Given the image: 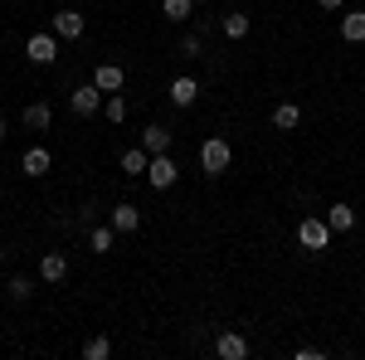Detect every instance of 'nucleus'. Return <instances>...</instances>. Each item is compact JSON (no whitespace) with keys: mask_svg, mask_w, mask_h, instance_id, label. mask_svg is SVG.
<instances>
[{"mask_svg":"<svg viewBox=\"0 0 365 360\" xmlns=\"http://www.w3.org/2000/svg\"><path fill=\"white\" fill-rule=\"evenodd\" d=\"M103 117H108V122H127V98H122V93H108V98H103Z\"/></svg>","mask_w":365,"mask_h":360,"instance_id":"nucleus-24","label":"nucleus"},{"mask_svg":"<svg viewBox=\"0 0 365 360\" xmlns=\"http://www.w3.org/2000/svg\"><path fill=\"white\" fill-rule=\"evenodd\" d=\"M175 180H180V166L170 161V151H166V156H151V166H146V185H151V190H170Z\"/></svg>","mask_w":365,"mask_h":360,"instance_id":"nucleus-5","label":"nucleus"},{"mask_svg":"<svg viewBox=\"0 0 365 360\" xmlns=\"http://www.w3.org/2000/svg\"><path fill=\"white\" fill-rule=\"evenodd\" d=\"M49 166H54V156L44 151V146H29L25 161H20V170H25L29 180H39V175H49Z\"/></svg>","mask_w":365,"mask_h":360,"instance_id":"nucleus-10","label":"nucleus"},{"mask_svg":"<svg viewBox=\"0 0 365 360\" xmlns=\"http://www.w3.org/2000/svg\"><path fill=\"white\" fill-rule=\"evenodd\" d=\"M93 83L103 88V93H122L127 88V73H122V63H98L93 68Z\"/></svg>","mask_w":365,"mask_h":360,"instance_id":"nucleus-7","label":"nucleus"},{"mask_svg":"<svg viewBox=\"0 0 365 360\" xmlns=\"http://www.w3.org/2000/svg\"><path fill=\"white\" fill-rule=\"evenodd\" d=\"M0 258H5V249H0Z\"/></svg>","mask_w":365,"mask_h":360,"instance_id":"nucleus-28","label":"nucleus"},{"mask_svg":"<svg viewBox=\"0 0 365 360\" xmlns=\"http://www.w3.org/2000/svg\"><path fill=\"white\" fill-rule=\"evenodd\" d=\"M113 224H93V234H88V244H93V253H113Z\"/></svg>","mask_w":365,"mask_h":360,"instance_id":"nucleus-22","label":"nucleus"},{"mask_svg":"<svg viewBox=\"0 0 365 360\" xmlns=\"http://www.w3.org/2000/svg\"><path fill=\"white\" fill-rule=\"evenodd\" d=\"M141 146H146L151 156H166L170 151V132L161 127V122H151V127H141Z\"/></svg>","mask_w":365,"mask_h":360,"instance_id":"nucleus-11","label":"nucleus"},{"mask_svg":"<svg viewBox=\"0 0 365 360\" xmlns=\"http://www.w3.org/2000/svg\"><path fill=\"white\" fill-rule=\"evenodd\" d=\"M190 10H195V0H161V15H166L170 25H185Z\"/></svg>","mask_w":365,"mask_h":360,"instance_id":"nucleus-19","label":"nucleus"},{"mask_svg":"<svg viewBox=\"0 0 365 360\" xmlns=\"http://www.w3.org/2000/svg\"><path fill=\"white\" fill-rule=\"evenodd\" d=\"M327 224H331V234H351L356 229V210L351 205H327Z\"/></svg>","mask_w":365,"mask_h":360,"instance_id":"nucleus-17","label":"nucleus"},{"mask_svg":"<svg viewBox=\"0 0 365 360\" xmlns=\"http://www.w3.org/2000/svg\"><path fill=\"white\" fill-rule=\"evenodd\" d=\"M317 5H322V10H341L346 0H317Z\"/></svg>","mask_w":365,"mask_h":360,"instance_id":"nucleus-26","label":"nucleus"},{"mask_svg":"<svg viewBox=\"0 0 365 360\" xmlns=\"http://www.w3.org/2000/svg\"><path fill=\"white\" fill-rule=\"evenodd\" d=\"M25 58H29V63H39V68H49V63L58 58V34H54V29L29 34V39H25Z\"/></svg>","mask_w":365,"mask_h":360,"instance_id":"nucleus-3","label":"nucleus"},{"mask_svg":"<svg viewBox=\"0 0 365 360\" xmlns=\"http://www.w3.org/2000/svg\"><path fill=\"white\" fill-rule=\"evenodd\" d=\"M63 277H68V253H63V249H49L44 258H39V282L58 287Z\"/></svg>","mask_w":365,"mask_h":360,"instance_id":"nucleus-6","label":"nucleus"},{"mask_svg":"<svg viewBox=\"0 0 365 360\" xmlns=\"http://www.w3.org/2000/svg\"><path fill=\"white\" fill-rule=\"evenodd\" d=\"M273 127H278V132H297V127H302V108H297V103H278V108H273Z\"/></svg>","mask_w":365,"mask_h":360,"instance_id":"nucleus-16","label":"nucleus"},{"mask_svg":"<svg viewBox=\"0 0 365 360\" xmlns=\"http://www.w3.org/2000/svg\"><path fill=\"white\" fill-rule=\"evenodd\" d=\"M341 39L346 44H365V10H346L341 15Z\"/></svg>","mask_w":365,"mask_h":360,"instance_id":"nucleus-12","label":"nucleus"},{"mask_svg":"<svg viewBox=\"0 0 365 360\" xmlns=\"http://www.w3.org/2000/svg\"><path fill=\"white\" fill-rule=\"evenodd\" d=\"M146 166H151V151H146V146H127V151H122V170H127V175H146Z\"/></svg>","mask_w":365,"mask_h":360,"instance_id":"nucleus-18","label":"nucleus"},{"mask_svg":"<svg viewBox=\"0 0 365 360\" xmlns=\"http://www.w3.org/2000/svg\"><path fill=\"white\" fill-rule=\"evenodd\" d=\"M113 356V341L108 336H88L83 341V360H108Z\"/></svg>","mask_w":365,"mask_h":360,"instance_id":"nucleus-23","label":"nucleus"},{"mask_svg":"<svg viewBox=\"0 0 365 360\" xmlns=\"http://www.w3.org/2000/svg\"><path fill=\"white\" fill-rule=\"evenodd\" d=\"M175 54H180V58H205V29H190V34L180 39Z\"/></svg>","mask_w":365,"mask_h":360,"instance_id":"nucleus-21","label":"nucleus"},{"mask_svg":"<svg viewBox=\"0 0 365 360\" xmlns=\"http://www.w3.org/2000/svg\"><path fill=\"white\" fill-rule=\"evenodd\" d=\"M25 127L29 132H49V127H54V108H49V103H29L25 108Z\"/></svg>","mask_w":365,"mask_h":360,"instance_id":"nucleus-15","label":"nucleus"},{"mask_svg":"<svg viewBox=\"0 0 365 360\" xmlns=\"http://www.w3.org/2000/svg\"><path fill=\"white\" fill-rule=\"evenodd\" d=\"M5 137H10V127H5V117H0V146H5Z\"/></svg>","mask_w":365,"mask_h":360,"instance_id":"nucleus-27","label":"nucleus"},{"mask_svg":"<svg viewBox=\"0 0 365 360\" xmlns=\"http://www.w3.org/2000/svg\"><path fill=\"white\" fill-rule=\"evenodd\" d=\"M108 224H113L117 234H132V229L141 224V210L132 205V200H127V205H113V220H108Z\"/></svg>","mask_w":365,"mask_h":360,"instance_id":"nucleus-13","label":"nucleus"},{"mask_svg":"<svg viewBox=\"0 0 365 360\" xmlns=\"http://www.w3.org/2000/svg\"><path fill=\"white\" fill-rule=\"evenodd\" d=\"M54 34L58 39H78V34H83V15H78V10H58L54 15Z\"/></svg>","mask_w":365,"mask_h":360,"instance_id":"nucleus-14","label":"nucleus"},{"mask_svg":"<svg viewBox=\"0 0 365 360\" xmlns=\"http://www.w3.org/2000/svg\"><path fill=\"white\" fill-rule=\"evenodd\" d=\"M5 292H10V302H29V297H34V282H29V277H10Z\"/></svg>","mask_w":365,"mask_h":360,"instance_id":"nucleus-25","label":"nucleus"},{"mask_svg":"<svg viewBox=\"0 0 365 360\" xmlns=\"http://www.w3.org/2000/svg\"><path fill=\"white\" fill-rule=\"evenodd\" d=\"M195 98H200V83L190 78V73L170 78V103H175V108H195Z\"/></svg>","mask_w":365,"mask_h":360,"instance_id":"nucleus-9","label":"nucleus"},{"mask_svg":"<svg viewBox=\"0 0 365 360\" xmlns=\"http://www.w3.org/2000/svg\"><path fill=\"white\" fill-rule=\"evenodd\" d=\"M220 25H225V34H229V39H249V15H244V10H229V15L220 20Z\"/></svg>","mask_w":365,"mask_h":360,"instance_id":"nucleus-20","label":"nucleus"},{"mask_svg":"<svg viewBox=\"0 0 365 360\" xmlns=\"http://www.w3.org/2000/svg\"><path fill=\"white\" fill-rule=\"evenodd\" d=\"M229 161H234V146H229L225 137H210L205 146H200V166H205V175H225Z\"/></svg>","mask_w":365,"mask_h":360,"instance_id":"nucleus-2","label":"nucleus"},{"mask_svg":"<svg viewBox=\"0 0 365 360\" xmlns=\"http://www.w3.org/2000/svg\"><path fill=\"white\" fill-rule=\"evenodd\" d=\"M103 88L98 83H78L73 93H68V108H73V117H93V112H103Z\"/></svg>","mask_w":365,"mask_h":360,"instance_id":"nucleus-4","label":"nucleus"},{"mask_svg":"<svg viewBox=\"0 0 365 360\" xmlns=\"http://www.w3.org/2000/svg\"><path fill=\"white\" fill-rule=\"evenodd\" d=\"M215 356L220 360H244L249 356V341L239 331H220V341H215Z\"/></svg>","mask_w":365,"mask_h":360,"instance_id":"nucleus-8","label":"nucleus"},{"mask_svg":"<svg viewBox=\"0 0 365 360\" xmlns=\"http://www.w3.org/2000/svg\"><path fill=\"white\" fill-rule=\"evenodd\" d=\"M331 239H336V234H331L327 215H307V220L297 224V244H302L307 253H327V249H331Z\"/></svg>","mask_w":365,"mask_h":360,"instance_id":"nucleus-1","label":"nucleus"}]
</instances>
